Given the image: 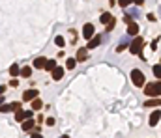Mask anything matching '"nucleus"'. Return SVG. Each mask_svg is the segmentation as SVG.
Masks as SVG:
<instances>
[{"instance_id": "obj_1", "label": "nucleus", "mask_w": 161, "mask_h": 138, "mask_svg": "<svg viewBox=\"0 0 161 138\" xmlns=\"http://www.w3.org/2000/svg\"><path fill=\"white\" fill-rule=\"evenodd\" d=\"M143 47H144V39L139 37V36H135V39H131V43H129V52L143 56V54H141V52H143Z\"/></svg>"}, {"instance_id": "obj_2", "label": "nucleus", "mask_w": 161, "mask_h": 138, "mask_svg": "<svg viewBox=\"0 0 161 138\" xmlns=\"http://www.w3.org/2000/svg\"><path fill=\"white\" fill-rule=\"evenodd\" d=\"M144 94L148 95V97H161V80H157V82H152V84H146L144 86Z\"/></svg>"}, {"instance_id": "obj_3", "label": "nucleus", "mask_w": 161, "mask_h": 138, "mask_svg": "<svg viewBox=\"0 0 161 138\" xmlns=\"http://www.w3.org/2000/svg\"><path fill=\"white\" fill-rule=\"evenodd\" d=\"M131 82H133L137 88L144 86V84H146V79H144L143 71H139V69H133V71H131Z\"/></svg>"}, {"instance_id": "obj_4", "label": "nucleus", "mask_w": 161, "mask_h": 138, "mask_svg": "<svg viewBox=\"0 0 161 138\" xmlns=\"http://www.w3.org/2000/svg\"><path fill=\"white\" fill-rule=\"evenodd\" d=\"M30 118H32V110H17V114H15L17 121H25V120H30Z\"/></svg>"}, {"instance_id": "obj_5", "label": "nucleus", "mask_w": 161, "mask_h": 138, "mask_svg": "<svg viewBox=\"0 0 161 138\" xmlns=\"http://www.w3.org/2000/svg\"><path fill=\"white\" fill-rule=\"evenodd\" d=\"M94 34H96V28H94V25H84V28H83V36H84V39H92L94 37Z\"/></svg>"}, {"instance_id": "obj_6", "label": "nucleus", "mask_w": 161, "mask_h": 138, "mask_svg": "<svg viewBox=\"0 0 161 138\" xmlns=\"http://www.w3.org/2000/svg\"><path fill=\"white\" fill-rule=\"evenodd\" d=\"M11 110H21V103H10V105H0V112H11Z\"/></svg>"}, {"instance_id": "obj_7", "label": "nucleus", "mask_w": 161, "mask_h": 138, "mask_svg": "<svg viewBox=\"0 0 161 138\" xmlns=\"http://www.w3.org/2000/svg\"><path fill=\"white\" fill-rule=\"evenodd\" d=\"M36 97H38V90H26L25 94H22V99H25V101H32Z\"/></svg>"}, {"instance_id": "obj_8", "label": "nucleus", "mask_w": 161, "mask_h": 138, "mask_svg": "<svg viewBox=\"0 0 161 138\" xmlns=\"http://www.w3.org/2000/svg\"><path fill=\"white\" fill-rule=\"evenodd\" d=\"M159 118H161V110H154V112L150 114V125H152V127H154V125H157Z\"/></svg>"}, {"instance_id": "obj_9", "label": "nucleus", "mask_w": 161, "mask_h": 138, "mask_svg": "<svg viewBox=\"0 0 161 138\" xmlns=\"http://www.w3.org/2000/svg\"><path fill=\"white\" fill-rule=\"evenodd\" d=\"M45 63H47V58L45 56H39V58L34 60V67L36 69H45Z\"/></svg>"}, {"instance_id": "obj_10", "label": "nucleus", "mask_w": 161, "mask_h": 138, "mask_svg": "<svg viewBox=\"0 0 161 138\" xmlns=\"http://www.w3.org/2000/svg\"><path fill=\"white\" fill-rule=\"evenodd\" d=\"M75 58H77V62H84L88 58V49H79L77 54H75Z\"/></svg>"}, {"instance_id": "obj_11", "label": "nucleus", "mask_w": 161, "mask_h": 138, "mask_svg": "<svg viewBox=\"0 0 161 138\" xmlns=\"http://www.w3.org/2000/svg\"><path fill=\"white\" fill-rule=\"evenodd\" d=\"M127 34L129 36H137V34H139V25H137V22H129V26H127Z\"/></svg>"}, {"instance_id": "obj_12", "label": "nucleus", "mask_w": 161, "mask_h": 138, "mask_svg": "<svg viewBox=\"0 0 161 138\" xmlns=\"http://www.w3.org/2000/svg\"><path fill=\"white\" fill-rule=\"evenodd\" d=\"M99 43H101V37L99 36H94L92 39H88V47L86 49H94V47H98Z\"/></svg>"}, {"instance_id": "obj_13", "label": "nucleus", "mask_w": 161, "mask_h": 138, "mask_svg": "<svg viewBox=\"0 0 161 138\" xmlns=\"http://www.w3.org/2000/svg\"><path fill=\"white\" fill-rule=\"evenodd\" d=\"M62 77H64V69H62V67H58V65H56V67H54V69H53V79H54V80H60V79H62Z\"/></svg>"}, {"instance_id": "obj_14", "label": "nucleus", "mask_w": 161, "mask_h": 138, "mask_svg": "<svg viewBox=\"0 0 161 138\" xmlns=\"http://www.w3.org/2000/svg\"><path fill=\"white\" fill-rule=\"evenodd\" d=\"M22 131H34V121H32V118L22 121Z\"/></svg>"}, {"instance_id": "obj_15", "label": "nucleus", "mask_w": 161, "mask_h": 138, "mask_svg": "<svg viewBox=\"0 0 161 138\" xmlns=\"http://www.w3.org/2000/svg\"><path fill=\"white\" fill-rule=\"evenodd\" d=\"M10 75H11V77H17V75H21V69H19V65H17V63H13V65L10 67Z\"/></svg>"}, {"instance_id": "obj_16", "label": "nucleus", "mask_w": 161, "mask_h": 138, "mask_svg": "<svg viewBox=\"0 0 161 138\" xmlns=\"http://www.w3.org/2000/svg\"><path fill=\"white\" fill-rule=\"evenodd\" d=\"M111 19H112V15H111V13H103V15L99 17V21L103 22V25H109V22H111Z\"/></svg>"}, {"instance_id": "obj_17", "label": "nucleus", "mask_w": 161, "mask_h": 138, "mask_svg": "<svg viewBox=\"0 0 161 138\" xmlns=\"http://www.w3.org/2000/svg\"><path fill=\"white\" fill-rule=\"evenodd\" d=\"M75 63H77V58H67V60H66V67H67V69H73Z\"/></svg>"}, {"instance_id": "obj_18", "label": "nucleus", "mask_w": 161, "mask_h": 138, "mask_svg": "<svg viewBox=\"0 0 161 138\" xmlns=\"http://www.w3.org/2000/svg\"><path fill=\"white\" fill-rule=\"evenodd\" d=\"M144 106H161V101L159 99H150L144 103Z\"/></svg>"}, {"instance_id": "obj_19", "label": "nucleus", "mask_w": 161, "mask_h": 138, "mask_svg": "<svg viewBox=\"0 0 161 138\" xmlns=\"http://www.w3.org/2000/svg\"><path fill=\"white\" fill-rule=\"evenodd\" d=\"M54 67H56V62H54V60H47V63H45V69H47V71H53Z\"/></svg>"}, {"instance_id": "obj_20", "label": "nucleus", "mask_w": 161, "mask_h": 138, "mask_svg": "<svg viewBox=\"0 0 161 138\" xmlns=\"http://www.w3.org/2000/svg\"><path fill=\"white\" fill-rule=\"evenodd\" d=\"M41 106H43V103L39 99H32V110H39Z\"/></svg>"}, {"instance_id": "obj_21", "label": "nucleus", "mask_w": 161, "mask_h": 138, "mask_svg": "<svg viewBox=\"0 0 161 138\" xmlns=\"http://www.w3.org/2000/svg\"><path fill=\"white\" fill-rule=\"evenodd\" d=\"M21 75L28 79V77L32 75V67H22V69H21Z\"/></svg>"}, {"instance_id": "obj_22", "label": "nucleus", "mask_w": 161, "mask_h": 138, "mask_svg": "<svg viewBox=\"0 0 161 138\" xmlns=\"http://www.w3.org/2000/svg\"><path fill=\"white\" fill-rule=\"evenodd\" d=\"M127 47H129V43H127V41H122V43L118 45V47H116V51H118V52H122V51H124V49H127Z\"/></svg>"}, {"instance_id": "obj_23", "label": "nucleus", "mask_w": 161, "mask_h": 138, "mask_svg": "<svg viewBox=\"0 0 161 138\" xmlns=\"http://www.w3.org/2000/svg\"><path fill=\"white\" fill-rule=\"evenodd\" d=\"M154 75H155V77H157V79H161V63H159V65H155V67H154Z\"/></svg>"}, {"instance_id": "obj_24", "label": "nucleus", "mask_w": 161, "mask_h": 138, "mask_svg": "<svg viewBox=\"0 0 161 138\" xmlns=\"http://www.w3.org/2000/svg\"><path fill=\"white\" fill-rule=\"evenodd\" d=\"M54 41H56V45H58V47H64V45H66V41H64V37H62V36H58Z\"/></svg>"}, {"instance_id": "obj_25", "label": "nucleus", "mask_w": 161, "mask_h": 138, "mask_svg": "<svg viewBox=\"0 0 161 138\" xmlns=\"http://www.w3.org/2000/svg\"><path fill=\"white\" fill-rule=\"evenodd\" d=\"M131 2H133V0H118V4H120L122 8H127V6H129Z\"/></svg>"}, {"instance_id": "obj_26", "label": "nucleus", "mask_w": 161, "mask_h": 138, "mask_svg": "<svg viewBox=\"0 0 161 138\" xmlns=\"http://www.w3.org/2000/svg\"><path fill=\"white\" fill-rule=\"evenodd\" d=\"M114 22H116V21L111 19V22H109V25H105V28H107V30H112V28H114Z\"/></svg>"}, {"instance_id": "obj_27", "label": "nucleus", "mask_w": 161, "mask_h": 138, "mask_svg": "<svg viewBox=\"0 0 161 138\" xmlns=\"http://www.w3.org/2000/svg\"><path fill=\"white\" fill-rule=\"evenodd\" d=\"M10 86H13V88H17V86H19V82H17V80H15V79H13V80H11V82H10Z\"/></svg>"}, {"instance_id": "obj_28", "label": "nucleus", "mask_w": 161, "mask_h": 138, "mask_svg": "<svg viewBox=\"0 0 161 138\" xmlns=\"http://www.w3.org/2000/svg\"><path fill=\"white\" fill-rule=\"evenodd\" d=\"M30 138H43V136H41V134H39V132H34V134H32V136H30Z\"/></svg>"}, {"instance_id": "obj_29", "label": "nucleus", "mask_w": 161, "mask_h": 138, "mask_svg": "<svg viewBox=\"0 0 161 138\" xmlns=\"http://www.w3.org/2000/svg\"><path fill=\"white\" fill-rule=\"evenodd\" d=\"M133 2H135L137 6H141V4H144V0H133Z\"/></svg>"}, {"instance_id": "obj_30", "label": "nucleus", "mask_w": 161, "mask_h": 138, "mask_svg": "<svg viewBox=\"0 0 161 138\" xmlns=\"http://www.w3.org/2000/svg\"><path fill=\"white\" fill-rule=\"evenodd\" d=\"M6 91V86H0V94H4Z\"/></svg>"}, {"instance_id": "obj_31", "label": "nucleus", "mask_w": 161, "mask_h": 138, "mask_svg": "<svg viewBox=\"0 0 161 138\" xmlns=\"http://www.w3.org/2000/svg\"><path fill=\"white\" fill-rule=\"evenodd\" d=\"M60 138H67V136H66V134H64V136H60Z\"/></svg>"}]
</instances>
